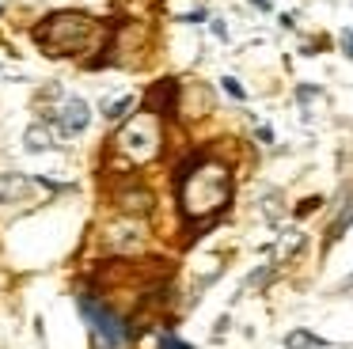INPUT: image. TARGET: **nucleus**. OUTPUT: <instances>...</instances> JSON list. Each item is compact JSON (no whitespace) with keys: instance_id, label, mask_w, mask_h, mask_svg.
I'll return each instance as SVG.
<instances>
[{"instance_id":"423d86ee","label":"nucleus","mask_w":353,"mask_h":349,"mask_svg":"<svg viewBox=\"0 0 353 349\" xmlns=\"http://www.w3.org/2000/svg\"><path fill=\"white\" fill-rule=\"evenodd\" d=\"M54 121H57V133H61V137H80L88 129V121H92V110H88L84 99L72 95V99H65V103L57 106V118Z\"/></svg>"},{"instance_id":"6e6552de","label":"nucleus","mask_w":353,"mask_h":349,"mask_svg":"<svg viewBox=\"0 0 353 349\" xmlns=\"http://www.w3.org/2000/svg\"><path fill=\"white\" fill-rule=\"evenodd\" d=\"M122 209L130 212V217H141V212L152 209V194H148V190H125V194H122Z\"/></svg>"},{"instance_id":"f3484780","label":"nucleus","mask_w":353,"mask_h":349,"mask_svg":"<svg viewBox=\"0 0 353 349\" xmlns=\"http://www.w3.org/2000/svg\"><path fill=\"white\" fill-rule=\"evenodd\" d=\"M183 19H186V23H201V19H205V12H201V8H198V12H190V15H183Z\"/></svg>"},{"instance_id":"f257e3e1","label":"nucleus","mask_w":353,"mask_h":349,"mask_svg":"<svg viewBox=\"0 0 353 349\" xmlns=\"http://www.w3.org/2000/svg\"><path fill=\"white\" fill-rule=\"evenodd\" d=\"M232 201V171L213 156H201L179 174V209L186 220H209Z\"/></svg>"},{"instance_id":"6ab92c4d","label":"nucleus","mask_w":353,"mask_h":349,"mask_svg":"<svg viewBox=\"0 0 353 349\" xmlns=\"http://www.w3.org/2000/svg\"><path fill=\"white\" fill-rule=\"evenodd\" d=\"M345 288H353V277H350V281H345Z\"/></svg>"},{"instance_id":"7ed1b4c3","label":"nucleus","mask_w":353,"mask_h":349,"mask_svg":"<svg viewBox=\"0 0 353 349\" xmlns=\"http://www.w3.org/2000/svg\"><path fill=\"white\" fill-rule=\"evenodd\" d=\"M114 148H118V156L130 159V163H148V159H156L163 148L160 114L141 110V114H133V118H125L114 133Z\"/></svg>"},{"instance_id":"f03ea898","label":"nucleus","mask_w":353,"mask_h":349,"mask_svg":"<svg viewBox=\"0 0 353 349\" xmlns=\"http://www.w3.org/2000/svg\"><path fill=\"white\" fill-rule=\"evenodd\" d=\"M34 42L46 57H95L107 42V27L88 12H50L34 27Z\"/></svg>"},{"instance_id":"20e7f679","label":"nucleus","mask_w":353,"mask_h":349,"mask_svg":"<svg viewBox=\"0 0 353 349\" xmlns=\"http://www.w3.org/2000/svg\"><path fill=\"white\" fill-rule=\"evenodd\" d=\"M80 315L92 326V341L95 349H130V326H125L122 315L99 303L95 296H80Z\"/></svg>"},{"instance_id":"a211bd4d","label":"nucleus","mask_w":353,"mask_h":349,"mask_svg":"<svg viewBox=\"0 0 353 349\" xmlns=\"http://www.w3.org/2000/svg\"><path fill=\"white\" fill-rule=\"evenodd\" d=\"M254 8H259V12H270V0H251Z\"/></svg>"},{"instance_id":"39448f33","label":"nucleus","mask_w":353,"mask_h":349,"mask_svg":"<svg viewBox=\"0 0 353 349\" xmlns=\"http://www.w3.org/2000/svg\"><path fill=\"white\" fill-rule=\"evenodd\" d=\"M50 190L57 186H50L46 179H34V174H0V205H31L39 194H50Z\"/></svg>"},{"instance_id":"ddd939ff","label":"nucleus","mask_w":353,"mask_h":349,"mask_svg":"<svg viewBox=\"0 0 353 349\" xmlns=\"http://www.w3.org/2000/svg\"><path fill=\"white\" fill-rule=\"evenodd\" d=\"M221 83H224V91H228L232 99H247V95H243V88H239V80H236V76H224Z\"/></svg>"},{"instance_id":"4468645a","label":"nucleus","mask_w":353,"mask_h":349,"mask_svg":"<svg viewBox=\"0 0 353 349\" xmlns=\"http://www.w3.org/2000/svg\"><path fill=\"white\" fill-rule=\"evenodd\" d=\"M338 46H342V53L353 61V30H342V34H338Z\"/></svg>"},{"instance_id":"aec40b11","label":"nucleus","mask_w":353,"mask_h":349,"mask_svg":"<svg viewBox=\"0 0 353 349\" xmlns=\"http://www.w3.org/2000/svg\"><path fill=\"white\" fill-rule=\"evenodd\" d=\"M0 12H4V8H0Z\"/></svg>"},{"instance_id":"9b49d317","label":"nucleus","mask_w":353,"mask_h":349,"mask_svg":"<svg viewBox=\"0 0 353 349\" xmlns=\"http://www.w3.org/2000/svg\"><path fill=\"white\" fill-rule=\"evenodd\" d=\"M307 346H327V341L315 338V334H307V330H292L289 334V349H307Z\"/></svg>"},{"instance_id":"0eeeda50","label":"nucleus","mask_w":353,"mask_h":349,"mask_svg":"<svg viewBox=\"0 0 353 349\" xmlns=\"http://www.w3.org/2000/svg\"><path fill=\"white\" fill-rule=\"evenodd\" d=\"M23 144L31 152H46V148H54V133H50L42 121H34V126H27V133H23Z\"/></svg>"},{"instance_id":"1a4fd4ad","label":"nucleus","mask_w":353,"mask_h":349,"mask_svg":"<svg viewBox=\"0 0 353 349\" xmlns=\"http://www.w3.org/2000/svg\"><path fill=\"white\" fill-rule=\"evenodd\" d=\"M133 103H137V99L133 95H118V99H103V118L107 121H122L125 114L133 110Z\"/></svg>"},{"instance_id":"2eb2a0df","label":"nucleus","mask_w":353,"mask_h":349,"mask_svg":"<svg viewBox=\"0 0 353 349\" xmlns=\"http://www.w3.org/2000/svg\"><path fill=\"white\" fill-rule=\"evenodd\" d=\"M213 34L221 38V42H224V38H228V30H224V19H213Z\"/></svg>"},{"instance_id":"9d476101","label":"nucleus","mask_w":353,"mask_h":349,"mask_svg":"<svg viewBox=\"0 0 353 349\" xmlns=\"http://www.w3.org/2000/svg\"><path fill=\"white\" fill-rule=\"evenodd\" d=\"M353 224V186H350V205H342V212L334 217V224H330V232H327V239H338V235L345 232V228Z\"/></svg>"},{"instance_id":"dca6fc26","label":"nucleus","mask_w":353,"mask_h":349,"mask_svg":"<svg viewBox=\"0 0 353 349\" xmlns=\"http://www.w3.org/2000/svg\"><path fill=\"white\" fill-rule=\"evenodd\" d=\"M259 141H274V129H270V126H259Z\"/></svg>"},{"instance_id":"f8f14e48","label":"nucleus","mask_w":353,"mask_h":349,"mask_svg":"<svg viewBox=\"0 0 353 349\" xmlns=\"http://www.w3.org/2000/svg\"><path fill=\"white\" fill-rule=\"evenodd\" d=\"M156 349H194V346H186L183 338H175V334H160V338H156Z\"/></svg>"}]
</instances>
